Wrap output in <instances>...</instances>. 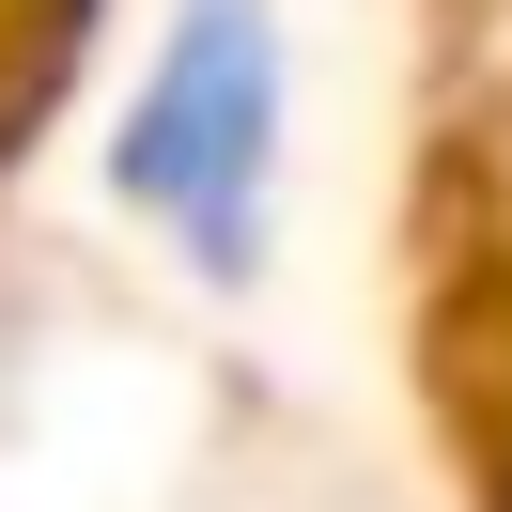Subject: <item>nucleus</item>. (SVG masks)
Listing matches in <instances>:
<instances>
[{"label": "nucleus", "mask_w": 512, "mask_h": 512, "mask_svg": "<svg viewBox=\"0 0 512 512\" xmlns=\"http://www.w3.org/2000/svg\"><path fill=\"white\" fill-rule=\"evenodd\" d=\"M264 171H280V0H187L125 109V202L233 280L264 249Z\"/></svg>", "instance_id": "1"}]
</instances>
